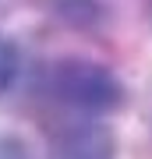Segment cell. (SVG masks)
I'll return each instance as SVG.
<instances>
[{
    "label": "cell",
    "instance_id": "cell-6",
    "mask_svg": "<svg viewBox=\"0 0 152 159\" xmlns=\"http://www.w3.org/2000/svg\"><path fill=\"white\" fill-rule=\"evenodd\" d=\"M149 11H152V0H149Z\"/></svg>",
    "mask_w": 152,
    "mask_h": 159
},
{
    "label": "cell",
    "instance_id": "cell-5",
    "mask_svg": "<svg viewBox=\"0 0 152 159\" xmlns=\"http://www.w3.org/2000/svg\"><path fill=\"white\" fill-rule=\"evenodd\" d=\"M0 159H39L28 148L21 138H14V134H0Z\"/></svg>",
    "mask_w": 152,
    "mask_h": 159
},
{
    "label": "cell",
    "instance_id": "cell-1",
    "mask_svg": "<svg viewBox=\"0 0 152 159\" xmlns=\"http://www.w3.org/2000/svg\"><path fill=\"white\" fill-rule=\"evenodd\" d=\"M46 89H50V96L60 102V106L78 110V113H89V117L113 113V110H120L124 99H127L124 81H120L106 64L81 60V57L57 60L50 67Z\"/></svg>",
    "mask_w": 152,
    "mask_h": 159
},
{
    "label": "cell",
    "instance_id": "cell-4",
    "mask_svg": "<svg viewBox=\"0 0 152 159\" xmlns=\"http://www.w3.org/2000/svg\"><path fill=\"white\" fill-rule=\"evenodd\" d=\"M14 78H18V46L7 35H0V96L14 85Z\"/></svg>",
    "mask_w": 152,
    "mask_h": 159
},
{
    "label": "cell",
    "instance_id": "cell-3",
    "mask_svg": "<svg viewBox=\"0 0 152 159\" xmlns=\"http://www.w3.org/2000/svg\"><path fill=\"white\" fill-rule=\"evenodd\" d=\"M53 11L64 25L81 29V32L99 29L106 21V4L103 0H53Z\"/></svg>",
    "mask_w": 152,
    "mask_h": 159
},
{
    "label": "cell",
    "instance_id": "cell-2",
    "mask_svg": "<svg viewBox=\"0 0 152 159\" xmlns=\"http://www.w3.org/2000/svg\"><path fill=\"white\" fill-rule=\"evenodd\" d=\"M53 152L57 159H117V134L103 120H81L60 131Z\"/></svg>",
    "mask_w": 152,
    "mask_h": 159
}]
</instances>
